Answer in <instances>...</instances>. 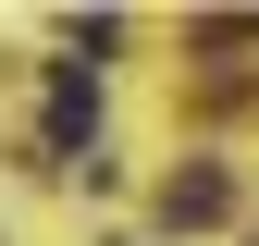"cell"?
I'll return each mask as SVG.
<instances>
[{
  "label": "cell",
  "mask_w": 259,
  "mask_h": 246,
  "mask_svg": "<svg viewBox=\"0 0 259 246\" xmlns=\"http://www.w3.org/2000/svg\"><path fill=\"white\" fill-rule=\"evenodd\" d=\"M87 123H99V86H87V61H62V74H50V160H74Z\"/></svg>",
  "instance_id": "obj_2"
},
{
  "label": "cell",
  "mask_w": 259,
  "mask_h": 246,
  "mask_svg": "<svg viewBox=\"0 0 259 246\" xmlns=\"http://www.w3.org/2000/svg\"><path fill=\"white\" fill-rule=\"evenodd\" d=\"M222 209H235V184H222L210 160H185L173 184H160V222H173V234H210V222H222Z\"/></svg>",
  "instance_id": "obj_1"
}]
</instances>
